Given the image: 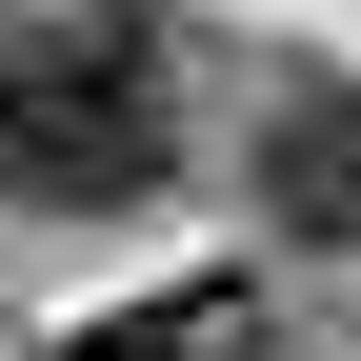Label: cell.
Masks as SVG:
<instances>
[{"mask_svg":"<svg viewBox=\"0 0 361 361\" xmlns=\"http://www.w3.org/2000/svg\"><path fill=\"white\" fill-rule=\"evenodd\" d=\"M180 180V80L121 0H20L0 20V201L40 221H141Z\"/></svg>","mask_w":361,"mask_h":361,"instance_id":"obj_1","label":"cell"},{"mask_svg":"<svg viewBox=\"0 0 361 361\" xmlns=\"http://www.w3.org/2000/svg\"><path fill=\"white\" fill-rule=\"evenodd\" d=\"M261 221L322 241V261H361V80H301L261 121Z\"/></svg>","mask_w":361,"mask_h":361,"instance_id":"obj_2","label":"cell"},{"mask_svg":"<svg viewBox=\"0 0 361 361\" xmlns=\"http://www.w3.org/2000/svg\"><path fill=\"white\" fill-rule=\"evenodd\" d=\"M40 361H261V301H241V281H161V301H101V322H61Z\"/></svg>","mask_w":361,"mask_h":361,"instance_id":"obj_3","label":"cell"}]
</instances>
